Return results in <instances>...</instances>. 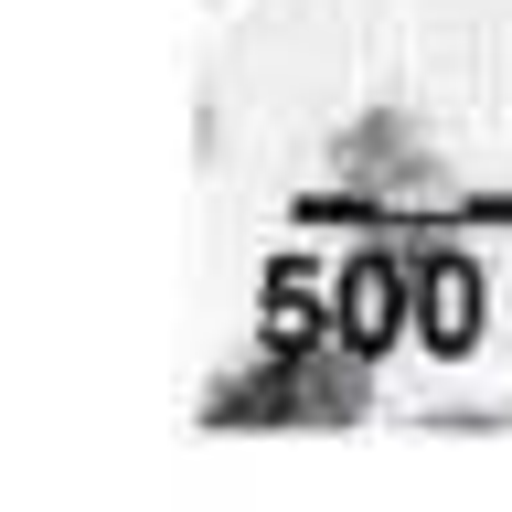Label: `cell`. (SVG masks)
<instances>
[{
  "label": "cell",
  "instance_id": "cell-1",
  "mask_svg": "<svg viewBox=\"0 0 512 512\" xmlns=\"http://www.w3.org/2000/svg\"><path fill=\"white\" fill-rule=\"evenodd\" d=\"M203 427H363L374 416V363L331 331V299L299 288V256L267 278V331L246 342L235 374L203 384Z\"/></svg>",
  "mask_w": 512,
  "mask_h": 512
},
{
  "label": "cell",
  "instance_id": "cell-2",
  "mask_svg": "<svg viewBox=\"0 0 512 512\" xmlns=\"http://www.w3.org/2000/svg\"><path fill=\"white\" fill-rule=\"evenodd\" d=\"M320 299H331V331H342V342L384 374V352L416 331V256H395V246H352L342 267H320Z\"/></svg>",
  "mask_w": 512,
  "mask_h": 512
},
{
  "label": "cell",
  "instance_id": "cell-3",
  "mask_svg": "<svg viewBox=\"0 0 512 512\" xmlns=\"http://www.w3.org/2000/svg\"><path fill=\"white\" fill-rule=\"evenodd\" d=\"M480 320H491L480 267L459 246H416V342L438 352V363H459V352H480Z\"/></svg>",
  "mask_w": 512,
  "mask_h": 512
}]
</instances>
